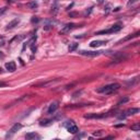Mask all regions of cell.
Segmentation results:
<instances>
[{
    "instance_id": "8992f818",
    "label": "cell",
    "mask_w": 140,
    "mask_h": 140,
    "mask_svg": "<svg viewBox=\"0 0 140 140\" xmlns=\"http://www.w3.org/2000/svg\"><path fill=\"white\" fill-rule=\"evenodd\" d=\"M22 128V125L21 124H14L13 126H12V128L9 130V132H8V135H7V137H11L12 135H14L15 132L18 131V130H20Z\"/></svg>"
},
{
    "instance_id": "9c48e42d",
    "label": "cell",
    "mask_w": 140,
    "mask_h": 140,
    "mask_svg": "<svg viewBox=\"0 0 140 140\" xmlns=\"http://www.w3.org/2000/svg\"><path fill=\"white\" fill-rule=\"evenodd\" d=\"M20 23V19H14V20H12L10 23H8V25H7V30H12V28H14L15 26H18V24Z\"/></svg>"
},
{
    "instance_id": "f1b7e54d",
    "label": "cell",
    "mask_w": 140,
    "mask_h": 140,
    "mask_svg": "<svg viewBox=\"0 0 140 140\" xmlns=\"http://www.w3.org/2000/svg\"><path fill=\"white\" fill-rule=\"evenodd\" d=\"M0 74H2V69L1 68H0Z\"/></svg>"
},
{
    "instance_id": "2e32d148",
    "label": "cell",
    "mask_w": 140,
    "mask_h": 140,
    "mask_svg": "<svg viewBox=\"0 0 140 140\" xmlns=\"http://www.w3.org/2000/svg\"><path fill=\"white\" fill-rule=\"evenodd\" d=\"M91 104H76V105H68V109H77V107H83V106H90Z\"/></svg>"
},
{
    "instance_id": "52a82bcc",
    "label": "cell",
    "mask_w": 140,
    "mask_h": 140,
    "mask_svg": "<svg viewBox=\"0 0 140 140\" xmlns=\"http://www.w3.org/2000/svg\"><path fill=\"white\" fill-rule=\"evenodd\" d=\"M58 106H59V103L58 102H53L52 104L49 105V107H48V110H47V113L48 114H54L57 111V109H58Z\"/></svg>"
},
{
    "instance_id": "ffe728a7",
    "label": "cell",
    "mask_w": 140,
    "mask_h": 140,
    "mask_svg": "<svg viewBox=\"0 0 140 140\" xmlns=\"http://www.w3.org/2000/svg\"><path fill=\"white\" fill-rule=\"evenodd\" d=\"M131 130H135V131H138V130H140V124L137 123L135 124V125L131 126Z\"/></svg>"
},
{
    "instance_id": "484cf974",
    "label": "cell",
    "mask_w": 140,
    "mask_h": 140,
    "mask_svg": "<svg viewBox=\"0 0 140 140\" xmlns=\"http://www.w3.org/2000/svg\"><path fill=\"white\" fill-rule=\"evenodd\" d=\"M7 7H4V8H1V9H0V15H2V14H4L5 13V12L6 11H7Z\"/></svg>"
},
{
    "instance_id": "6da1fadb",
    "label": "cell",
    "mask_w": 140,
    "mask_h": 140,
    "mask_svg": "<svg viewBox=\"0 0 140 140\" xmlns=\"http://www.w3.org/2000/svg\"><path fill=\"white\" fill-rule=\"evenodd\" d=\"M120 88V84L118 83H112V84H107L105 87H102L97 90L98 93H105V94H112L114 92L118 91Z\"/></svg>"
},
{
    "instance_id": "5b68a950",
    "label": "cell",
    "mask_w": 140,
    "mask_h": 140,
    "mask_svg": "<svg viewBox=\"0 0 140 140\" xmlns=\"http://www.w3.org/2000/svg\"><path fill=\"white\" fill-rule=\"evenodd\" d=\"M107 115H105V114H87V115H84L85 118L88 119H98V118H104V117H106Z\"/></svg>"
},
{
    "instance_id": "9a60e30c",
    "label": "cell",
    "mask_w": 140,
    "mask_h": 140,
    "mask_svg": "<svg viewBox=\"0 0 140 140\" xmlns=\"http://www.w3.org/2000/svg\"><path fill=\"white\" fill-rule=\"evenodd\" d=\"M138 112H139V109H129L125 113V115L126 116H130V115H133V114H137Z\"/></svg>"
},
{
    "instance_id": "30bf717a",
    "label": "cell",
    "mask_w": 140,
    "mask_h": 140,
    "mask_svg": "<svg viewBox=\"0 0 140 140\" xmlns=\"http://www.w3.org/2000/svg\"><path fill=\"white\" fill-rule=\"evenodd\" d=\"M6 69L10 72H13V71H15V69H17V65H15L14 61H9L6 63Z\"/></svg>"
},
{
    "instance_id": "e0dca14e",
    "label": "cell",
    "mask_w": 140,
    "mask_h": 140,
    "mask_svg": "<svg viewBox=\"0 0 140 140\" xmlns=\"http://www.w3.org/2000/svg\"><path fill=\"white\" fill-rule=\"evenodd\" d=\"M27 7L30 8V9H36L37 7H39V4H37V1H31V2H28L27 4Z\"/></svg>"
},
{
    "instance_id": "277c9868",
    "label": "cell",
    "mask_w": 140,
    "mask_h": 140,
    "mask_svg": "<svg viewBox=\"0 0 140 140\" xmlns=\"http://www.w3.org/2000/svg\"><path fill=\"white\" fill-rule=\"evenodd\" d=\"M102 53H104V52H101V50H96V52H87V50H80V52H79L80 55L88 56V57H96L98 55H101Z\"/></svg>"
},
{
    "instance_id": "8fae6325",
    "label": "cell",
    "mask_w": 140,
    "mask_h": 140,
    "mask_svg": "<svg viewBox=\"0 0 140 140\" xmlns=\"http://www.w3.org/2000/svg\"><path fill=\"white\" fill-rule=\"evenodd\" d=\"M139 34H140V32H136L135 34H130L128 35V36H126L125 39H123V40H120L117 44H120V43H124V42H127V41H129V40H132L133 37H137V36H139Z\"/></svg>"
},
{
    "instance_id": "d4e9b609",
    "label": "cell",
    "mask_w": 140,
    "mask_h": 140,
    "mask_svg": "<svg viewBox=\"0 0 140 140\" xmlns=\"http://www.w3.org/2000/svg\"><path fill=\"white\" fill-rule=\"evenodd\" d=\"M32 23H37V22H39L40 21V19L39 18H37V17H33V18H32Z\"/></svg>"
},
{
    "instance_id": "3957f363",
    "label": "cell",
    "mask_w": 140,
    "mask_h": 140,
    "mask_svg": "<svg viewBox=\"0 0 140 140\" xmlns=\"http://www.w3.org/2000/svg\"><path fill=\"white\" fill-rule=\"evenodd\" d=\"M127 58H128V56L127 55H125L124 53H117V54H115L114 55V58H113V60H112V65L113 63H119V62H122V61H124V60H126Z\"/></svg>"
},
{
    "instance_id": "7a4b0ae2",
    "label": "cell",
    "mask_w": 140,
    "mask_h": 140,
    "mask_svg": "<svg viewBox=\"0 0 140 140\" xmlns=\"http://www.w3.org/2000/svg\"><path fill=\"white\" fill-rule=\"evenodd\" d=\"M123 28V26L120 24H115L113 25L109 30H103V31H98L96 32V35H101V34H110V33H116V32H119Z\"/></svg>"
},
{
    "instance_id": "d6986e66",
    "label": "cell",
    "mask_w": 140,
    "mask_h": 140,
    "mask_svg": "<svg viewBox=\"0 0 140 140\" xmlns=\"http://www.w3.org/2000/svg\"><path fill=\"white\" fill-rule=\"evenodd\" d=\"M54 122V120H42V122H41V126H48V125H50V124H52Z\"/></svg>"
},
{
    "instance_id": "cb8c5ba5",
    "label": "cell",
    "mask_w": 140,
    "mask_h": 140,
    "mask_svg": "<svg viewBox=\"0 0 140 140\" xmlns=\"http://www.w3.org/2000/svg\"><path fill=\"white\" fill-rule=\"evenodd\" d=\"M139 0H129L128 1V7H130V6H132L133 4H136V2H138Z\"/></svg>"
},
{
    "instance_id": "ac0fdd59",
    "label": "cell",
    "mask_w": 140,
    "mask_h": 140,
    "mask_svg": "<svg viewBox=\"0 0 140 140\" xmlns=\"http://www.w3.org/2000/svg\"><path fill=\"white\" fill-rule=\"evenodd\" d=\"M78 48V44L77 43H71V44H70V45H69V52L70 53H72V52H75V50L76 49H77Z\"/></svg>"
},
{
    "instance_id": "1f68e13d",
    "label": "cell",
    "mask_w": 140,
    "mask_h": 140,
    "mask_svg": "<svg viewBox=\"0 0 140 140\" xmlns=\"http://www.w3.org/2000/svg\"><path fill=\"white\" fill-rule=\"evenodd\" d=\"M44 1H45V2H47V1H48V0H44Z\"/></svg>"
},
{
    "instance_id": "4fadbf2b",
    "label": "cell",
    "mask_w": 140,
    "mask_h": 140,
    "mask_svg": "<svg viewBox=\"0 0 140 140\" xmlns=\"http://www.w3.org/2000/svg\"><path fill=\"white\" fill-rule=\"evenodd\" d=\"M106 42H105V41H93V42H91L90 43V46L91 47H98V46H102L103 45V44H105Z\"/></svg>"
},
{
    "instance_id": "4316f807",
    "label": "cell",
    "mask_w": 140,
    "mask_h": 140,
    "mask_svg": "<svg viewBox=\"0 0 140 140\" xmlns=\"http://www.w3.org/2000/svg\"><path fill=\"white\" fill-rule=\"evenodd\" d=\"M6 85H7V83H6V82L0 81V88H4V87H6Z\"/></svg>"
},
{
    "instance_id": "5bb4252c",
    "label": "cell",
    "mask_w": 140,
    "mask_h": 140,
    "mask_svg": "<svg viewBox=\"0 0 140 140\" xmlns=\"http://www.w3.org/2000/svg\"><path fill=\"white\" fill-rule=\"evenodd\" d=\"M67 129H68V131L70 133H77L79 131V129H78V127L75 125V124H72V125H70L69 127H67Z\"/></svg>"
},
{
    "instance_id": "7c38bea8",
    "label": "cell",
    "mask_w": 140,
    "mask_h": 140,
    "mask_svg": "<svg viewBox=\"0 0 140 140\" xmlns=\"http://www.w3.org/2000/svg\"><path fill=\"white\" fill-rule=\"evenodd\" d=\"M41 138V136L40 135H37L36 132H28L25 135V139H28V140H31V139H40Z\"/></svg>"
},
{
    "instance_id": "7402d4cb",
    "label": "cell",
    "mask_w": 140,
    "mask_h": 140,
    "mask_svg": "<svg viewBox=\"0 0 140 140\" xmlns=\"http://www.w3.org/2000/svg\"><path fill=\"white\" fill-rule=\"evenodd\" d=\"M72 124H74V122H72V120H67V122L63 124V125H65V127H69L70 125H72Z\"/></svg>"
},
{
    "instance_id": "603a6c76",
    "label": "cell",
    "mask_w": 140,
    "mask_h": 140,
    "mask_svg": "<svg viewBox=\"0 0 140 140\" xmlns=\"http://www.w3.org/2000/svg\"><path fill=\"white\" fill-rule=\"evenodd\" d=\"M103 135V131H102V130H98L97 132H94L93 133V136H95V137H100V136H102Z\"/></svg>"
},
{
    "instance_id": "44dd1931",
    "label": "cell",
    "mask_w": 140,
    "mask_h": 140,
    "mask_svg": "<svg viewBox=\"0 0 140 140\" xmlns=\"http://www.w3.org/2000/svg\"><path fill=\"white\" fill-rule=\"evenodd\" d=\"M128 101H129V98H128V97H124V98H122V100L119 101V103H118V104H119V105H120V104H124V103H126V102H128Z\"/></svg>"
},
{
    "instance_id": "83f0119b",
    "label": "cell",
    "mask_w": 140,
    "mask_h": 140,
    "mask_svg": "<svg viewBox=\"0 0 140 140\" xmlns=\"http://www.w3.org/2000/svg\"><path fill=\"white\" fill-rule=\"evenodd\" d=\"M123 126H125V125H124V124H120V125H116L115 127H123Z\"/></svg>"
},
{
    "instance_id": "4dcf8cb0",
    "label": "cell",
    "mask_w": 140,
    "mask_h": 140,
    "mask_svg": "<svg viewBox=\"0 0 140 140\" xmlns=\"http://www.w3.org/2000/svg\"><path fill=\"white\" fill-rule=\"evenodd\" d=\"M8 1H14V0H8Z\"/></svg>"
},
{
    "instance_id": "ba28073f",
    "label": "cell",
    "mask_w": 140,
    "mask_h": 140,
    "mask_svg": "<svg viewBox=\"0 0 140 140\" xmlns=\"http://www.w3.org/2000/svg\"><path fill=\"white\" fill-rule=\"evenodd\" d=\"M77 27V25L74 24V23H70V24H66L65 26L62 27V30L60 33H67V32H70L71 30H74V28Z\"/></svg>"
},
{
    "instance_id": "f546056e",
    "label": "cell",
    "mask_w": 140,
    "mask_h": 140,
    "mask_svg": "<svg viewBox=\"0 0 140 140\" xmlns=\"http://www.w3.org/2000/svg\"><path fill=\"white\" fill-rule=\"evenodd\" d=\"M59 1V0H55V4H57V2H58Z\"/></svg>"
}]
</instances>
